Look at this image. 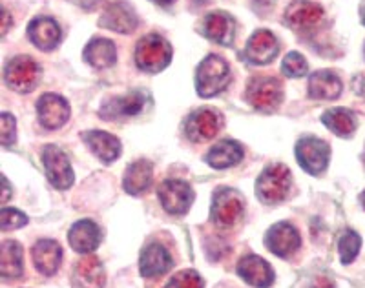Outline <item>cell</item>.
Here are the masks:
<instances>
[{"label": "cell", "instance_id": "6da1fadb", "mask_svg": "<svg viewBox=\"0 0 365 288\" xmlns=\"http://www.w3.org/2000/svg\"><path fill=\"white\" fill-rule=\"evenodd\" d=\"M230 78H232V73L227 61L217 55H208L205 61H201L195 71V90L200 97L208 99L221 93L230 84Z\"/></svg>", "mask_w": 365, "mask_h": 288}, {"label": "cell", "instance_id": "7a4b0ae2", "mask_svg": "<svg viewBox=\"0 0 365 288\" xmlns=\"http://www.w3.org/2000/svg\"><path fill=\"white\" fill-rule=\"evenodd\" d=\"M172 62V46L161 35H146L135 46V64L146 73H159Z\"/></svg>", "mask_w": 365, "mask_h": 288}, {"label": "cell", "instance_id": "3957f363", "mask_svg": "<svg viewBox=\"0 0 365 288\" xmlns=\"http://www.w3.org/2000/svg\"><path fill=\"white\" fill-rule=\"evenodd\" d=\"M292 186V175L285 165H272L256 181V194L265 205H276L287 197Z\"/></svg>", "mask_w": 365, "mask_h": 288}, {"label": "cell", "instance_id": "277c9868", "mask_svg": "<svg viewBox=\"0 0 365 288\" xmlns=\"http://www.w3.org/2000/svg\"><path fill=\"white\" fill-rule=\"evenodd\" d=\"M247 101L257 111L272 113L283 101V86L274 77H254L247 84Z\"/></svg>", "mask_w": 365, "mask_h": 288}, {"label": "cell", "instance_id": "5b68a950", "mask_svg": "<svg viewBox=\"0 0 365 288\" xmlns=\"http://www.w3.org/2000/svg\"><path fill=\"white\" fill-rule=\"evenodd\" d=\"M41 78V68L34 58L28 55H19L8 62L4 70V81L9 90L17 93H29L34 91Z\"/></svg>", "mask_w": 365, "mask_h": 288}, {"label": "cell", "instance_id": "8992f818", "mask_svg": "<svg viewBox=\"0 0 365 288\" xmlns=\"http://www.w3.org/2000/svg\"><path fill=\"white\" fill-rule=\"evenodd\" d=\"M296 159L299 166L311 175H319L327 170L331 148L318 137H303L296 143Z\"/></svg>", "mask_w": 365, "mask_h": 288}, {"label": "cell", "instance_id": "52a82bcc", "mask_svg": "<svg viewBox=\"0 0 365 288\" xmlns=\"http://www.w3.org/2000/svg\"><path fill=\"white\" fill-rule=\"evenodd\" d=\"M243 215V201L237 192L232 188L216 190L214 199H212L210 217L217 227H234Z\"/></svg>", "mask_w": 365, "mask_h": 288}, {"label": "cell", "instance_id": "ba28073f", "mask_svg": "<svg viewBox=\"0 0 365 288\" xmlns=\"http://www.w3.org/2000/svg\"><path fill=\"white\" fill-rule=\"evenodd\" d=\"M158 194L163 208L172 215H185L194 202V190L185 181L168 179L161 182Z\"/></svg>", "mask_w": 365, "mask_h": 288}, {"label": "cell", "instance_id": "9c48e42d", "mask_svg": "<svg viewBox=\"0 0 365 288\" xmlns=\"http://www.w3.org/2000/svg\"><path fill=\"white\" fill-rule=\"evenodd\" d=\"M221 123L223 119L217 111L210 110V108H200L188 115L187 123H185V133L194 143H205L220 133Z\"/></svg>", "mask_w": 365, "mask_h": 288}, {"label": "cell", "instance_id": "30bf717a", "mask_svg": "<svg viewBox=\"0 0 365 288\" xmlns=\"http://www.w3.org/2000/svg\"><path fill=\"white\" fill-rule=\"evenodd\" d=\"M42 163H44L48 181H50L55 188H70L71 182H73V170H71L70 161H68L66 153H64L63 150L53 146V144H48V146L42 150Z\"/></svg>", "mask_w": 365, "mask_h": 288}, {"label": "cell", "instance_id": "8fae6325", "mask_svg": "<svg viewBox=\"0 0 365 288\" xmlns=\"http://www.w3.org/2000/svg\"><path fill=\"white\" fill-rule=\"evenodd\" d=\"M38 123L48 130H57L70 119V104L57 93H46L37 101Z\"/></svg>", "mask_w": 365, "mask_h": 288}, {"label": "cell", "instance_id": "7c38bea8", "mask_svg": "<svg viewBox=\"0 0 365 288\" xmlns=\"http://www.w3.org/2000/svg\"><path fill=\"white\" fill-rule=\"evenodd\" d=\"M278 38L274 37V34L269 31V29H257V31L252 34V37L249 38V42H247L245 57L247 61L256 64V66L269 64V62H272L274 58L278 57Z\"/></svg>", "mask_w": 365, "mask_h": 288}, {"label": "cell", "instance_id": "4fadbf2b", "mask_svg": "<svg viewBox=\"0 0 365 288\" xmlns=\"http://www.w3.org/2000/svg\"><path fill=\"white\" fill-rule=\"evenodd\" d=\"M99 24L103 28L110 29V31H117V34L128 35L132 34L133 29L139 24V19H137V13L128 2H112L108 8L104 9V13L101 15Z\"/></svg>", "mask_w": 365, "mask_h": 288}, {"label": "cell", "instance_id": "5bb4252c", "mask_svg": "<svg viewBox=\"0 0 365 288\" xmlns=\"http://www.w3.org/2000/svg\"><path fill=\"white\" fill-rule=\"evenodd\" d=\"M299 234L289 222H278L269 228L265 234V245L272 254L279 257H289L299 248Z\"/></svg>", "mask_w": 365, "mask_h": 288}, {"label": "cell", "instance_id": "9a60e30c", "mask_svg": "<svg viewBox=\"0 0 365 288\" xmlns=\"http://www.w3.org/2000/svg\"><path fill=\"white\" fill-rule=\"evenodd\" d=\"M324 17V8L311 0H294L285 9V24L294 29H307Z\"/></svg>", "mask_w": 365, "mask_h": 288}, {"label": "cell", "instance_id": "2e32d148", "mask_svg": "<svg viewBox=\"0 0 365 288\" xmlns=\"http://www.w3.org/2000/svg\"><path fill=\"white\" fill-rule=\"evenodd\" d=\"M203 34L208 41L221 46H230L236 35V24L234 19L225 11L208 13L203 21Z\"/></svg>", "mask_w": 365, "mask_h": 288}, {"label": "cell", "instance_id": "e0dca14e", "mask_svg": "<svg viewBox=\"0 0 365 288\" xmlns=\"http://www.w3.org/2000/svg\"><path fill=\"white\" fill-rule=\"evenodd\" d=\"M240 274L250 287L254 288H269L274 283V272L265 259L257 255H247L237 264Z\"/></svg>", "mask_w": 365, "mask_h": 288}, {"label": "cell", "instance_id": "ac0fdd59", "mask_svg": "<svg viewBox=\"0 0 365 288\" xmlns=\"http://www.w3.org/2000/svg\"><path fill=\"white\" fill-rule=\"evenodd\" d=\"M344 84L331 70H319L309 77V97L316 101H334L341 95Z\"/></svg>", "mask_w": 365, "mask_h": 288}, {"label": "cell", "instance_id": "d6986e66", "mask_svg": "<svg viewBox=\"0 0 365 288\" xmlns=\"http://www.w3.org/2000/svg\"><path fill=\"white\" fill-rule=\"evenodd\" d=\"M29 41L37 46L38 50L50 51L55 50L61 42V28L57 22L50 17H37L28 26Z\"/></svg>", "mask_w": 365, "mask_h": 288}, {"label": "cell", "instance_id": "ffe728a7", "mask_svg": "<svg viewBox=\"0 0 365 288\" xmlns=\"http://www.w3.org/2000/svg\"><path fill=\"white\" fill-rule=\"evenodd\" d=\"M146 95L143 91H132L123 97H115L103 104L101 117L104 119H117V117H132L137 115L145 108Z\"/></svg>", "mask_w": 365, "mask_h": 288}, {"label": "cell", "instance_id": "44dd1931", "mask_svg": "<svg viewBox=\"0 0 365 288\" xmlns=\"http://www.w3.org/2000/svg\"><path fill=\"white\" fill-rule=\"evenodd\" d=\"M68 239H70V245L75 252L79 254H90V252L96 250L101 243V230L93 221H77L71 227L70 234H68Z\"/></svg>", "mask_w": 365, "mask_h": 288}, {"label": "cell", "instance_id": "7402d4cb", "mask_svg": "<svg viewBox=\"0 0 365 288\" xmlns=\"http://www.w3.org/2000/svg\"><path fill=\"white\" fill-rule=\"evenodd\" d=\"M139 267H141V274L145 277H158L170 270L172 257L163 245L150 243L143 250Z\"/></svg>", "mask_w": 365, "mask_h": 288}, {"label": "cell", "instance_id": "603a6c76", "mask_svg": "<svg viewBox=\"0 0 365 288\" xmlns=\"http://www.w3.org/2000/svg\"><path fill=\"white\" fill-rule=\"evenodd\" d=\"M83 137L84 143L88 144V148L91 150V153L99 157L103 163H112L120 155V143L112 133L91 130V132L83 133Z\"/></svg>", "mask_w": 365, "mask_h": 288}, {"label": "cell", "instance_id": "cb8c5ba5", "mask_svg": "<svg viewBox=\"0 0 365 288\" xmlns=\"http://www.w3.org/2000/svg\"><path fill=\"white\" fill-rule=\"evenodd\" d=\"M75 288H103L104 287V268L96 255H86L73 270Z\"/></svg>", "mask_w": 365, "mask_h": 288}, {"label": "cell", "instance_id": "d4e9b609", "mask_svg": "<svg viewBox=\"0 0 365 288\" xmlns=\"http://www.w3.org/2000/svg\"><path fill=\"white\" fill-rule=\"evenodd\" d=\"M61 259H63V248L51 239H42L34 247V263L44 276H53L61 267Z\"/></svg>", "mask_w": 365, "mask_h": 288}, {"label": "cell", "instance_id": "484cf974", "mask_svg": "<svg viewBox=\"0 0 365 288\" xmlns=\"http://www.w3.org/2000/svg\"><path fill=\"white\" fill-rule=\"evenodd\" d=\"M241 159H243V148L241 144L236 143V140H220V143L210 148V152L207 153V159L205 161L208 163V166L216 170H225V168H232V166L240 165Z\"/></svg>", "mask_w": 365, "mask_h": 288}, {"label": "cell", "instance_id": "4316f807", "mask_svg": "<svg viewBox=\"0 0 365 288\" xmlns=\"http://www.w3.org/2000/svg\"><path fill=\"white\" fill-rule=\"evenodd\" d=\"M84 61L97 70L113 66L117 62V48L108 38H91L84 48Z\"/></svg>", "mask_w": 365, "mask_h": 288}, {"label": "cell", "instance_id": "83f0119b", "mask_svg": "<svg viewBox=\"0 0 365 288\" xmlns=\"http://www.w3.org/2000/svg\"><path fill=\"white\" fill-rule=\"evenodd\" d=\"M152 178H154L152 163L146 161V159H141V161L132 163L126 168L123 186H125V190L130 195H139L145 190H148V186L152 185Z\"/></svg>", "mask_w": 365, "mask_h": 288}, {"label": "cell", "instance_id": "f1b7e54d", "mask_svg": "<svg viewBox=\"0 0 365 288\" xmlns=\"http://www.w3.org/2000/svg\"><path fill=\"white\" fill-rule=\"evenodd\" d=\"M322 123L338 137H351L358 126L356 115L347 108H331L322 115Z\"/></svg>", "mask_w": 365, "mask_h": 288}, {"label": "cell", "instance_id": "f546056e", "mask_svg": "<svg viewBox=\"0 0 365 288\" xmlns=\"http://www.w3.org/2000/svg\"><path fill=\"white\" fill-rule=\"evenodd\" d=\"M0 274L6 279L22 276V247L17 241H4L0 247Z\"/></svg>", "mask_w": 365, "mask_h": 288}, {"label": "cell", "instance_id": "4dcf8cb0", "mask_svg": "<svg viewBox=\"0 0 365 288\" xmlns=\"http://www.w3.org/2000/svg\"><path fill=\"white\" fill-rule=\"evenodd\" d=\"M361 247V237L353 230H347L338 241V252H340V259L344 264L353 263L356 259L358 252Z\"/></svg>", "mask_w": 365, "mask_h": 288}, {"label": "cell", "instance_id": "1f68e13d", "mask_svg": "<svg viewBox=\"0 0 365 288\" xmlns=\"http://www.w3.org/2000/svg\"><path fill=\"white\" fill-rule=\"evenodd\" d=\"M309 70V64L305 61L302 53L298 51H291V53H287V57L283 58L282 62V71L285 77H291V78H299L303 75H307Z\"/></svg>", "mask_w": 365, "mask_h": 288}, {"label": "cell", "instance_id": "d6a6232c", "mask_svg": "<svg viewBox=\"0 0 365 288\" xmlns=\"http://www.w3.org/2000/svg\"><path fill=\"white\" fill-rule=\"evenodd\" d=\"M205 283L201 276L194 270H182L175 274L170 279V283L166 284V288H203Z\"/></svg>", "mask_w": 365, "mask_h": 288}, {"label": "cell", "instance_id": "836d02e7", "mask_svg": "<svg viewBox=\"0 0 365 288\" xmlns=\"http://www.w3.org/2000/svg\"><path fill=\"white\" fill-rule=\"evenodd\" d=\"M28 222V217L21 210L15 208H4L0 212V228L2 230H13V228H22Z\"/></svg>", "mask_w": 365, "mask_h": 288}, {"label": "cell", "instance_id": "e575fe53", "mask_svg": "<svg viewBox=\"0 0 365 288\" xmlns=\"http://www.w3.org/2000/svg\"><path fill=\"white\" fill-rule=\"evenodd\" d=\"M15 137H17V126H15V117L9 115V113H2L0 117V143L4 146L15 143Z\"/></svg>", "mask_w": 365, "mask_h": 288}, {"label": "cell", "instance_id": "d590c367", "mask_svg": "<svg viewBox=\"0 0 365 288\" xmlns=\"http://www.w3.org/2000/svg\"><path fill=\"white\" fill-rule=\"evenodd\" d=\"M353 90L356 91L358 95H365V73H358L356 77L353 78Z\"/></svg>", "mask_w": 365, "mask_h": 288}, {"label": "cell", "instance_id": "8d00e7d4", "mask_svg": "<svg viewBox=\"0 0 365 288\" xmlns=\"http://www.w3.org/2000/svg\"><path fill=\"white\" fill-rule=\"evenodd\" d=\"M9 24H11V22H9V13H8V9H4V22H2V35L8 34Z\"/></svg>", "mask_w": 365, "mask_h": 288}, {"label": "cell", "instance_id": "74e56055", "mask_svg": "<svg viewBox=\"0 0 365 288\" xmlns=\"http://www.w3.org/2000/svg\"><path fill=\"white\" fill-rule=\"evenodd\" d=\"M9 199V185L8 181L4 179V195H2V202H6Z\"/></svg>", "mask_w": 365, "mask_h": 288}, {"label": "cell", "instance_id": "f35d334b", "mask_svg": "<svg viewBox=\"0 0 365 288\" xmlns=\"http://www.w3.org/2000/svg\"><path fill=\"white\" fill-rule=\"evenodd\" d=\"M152 2H155V4L159 6H170L172 2H175V0H152Z\"/></svg>", "mask_w": 365, "mask_h": 288}, {"label": "cell", "instance_id": "ab89813d", "mask_svg": "<svg viewBox=\"0 0 365 288\" xmlns=\"http://www.w3.org/2000/svg\"><path fill=\"white\" fill-rule=\"evenodd\" d=\"M360 15H361V22H364V26H365V4L361 6V11H360Z\"/></svg>", "mask_w": 365, "mask_h": 288}, {"label": "cell", "instance_id": "60d3db41", "mask_svg": "<svg viewBox=\"0 0 365 288\" xmlns=\"http://www.w3.org/2000/svg\"><path fill=\"white\" fill-rule=\"evenodd\" d=\"M364 55H365V46H364Z\"/></svg>", "mask_w": 365, "mask_h": 288}]
</instances>
